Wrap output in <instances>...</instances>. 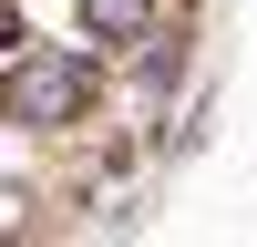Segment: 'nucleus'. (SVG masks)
Masks as SVG:
<instances>
[{
	"mask_svg": "<svg viewBox=\"0 0 257 247\" xmlns=\"http://www.w3.org/2000/svg\"><path fill=\"white\" fill-rule=\"evenodd\" d=\"M21 113L31 124H72L82 113V93H93V62H62V52H21Z\"/></svg>",
	"mask_w": 257,
	"mask_h": 247,
	"instance_id": "obj_1",
	"label": "nucleus"
},
{
	"mask_svg": "<svg viewBox=\"0 0 257 247\" xmlns=\"http://www.w3.org/2000/svg\"><path fill=\"white\" fill-rule=\"evenodd\" d=\"M82 21L93 31H144V0H82Z\"/></svg>",
	"mask_w": 257,
	"mask_h": 247,
	"instance_id": "obj_2",
	"label": "nucleus"
}]
</instances>
